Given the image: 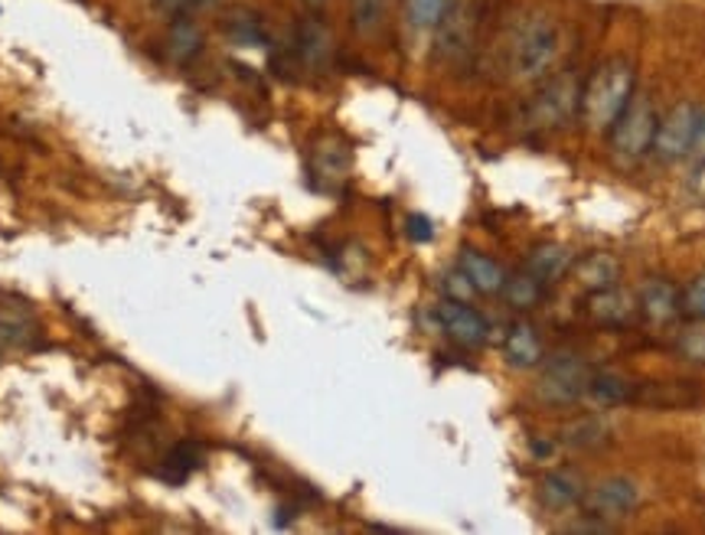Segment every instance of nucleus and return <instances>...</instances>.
<instances>
[{"instance_id":"21","label":"nucleus","mask_w":705,"mask_h":535,"mask_svg":"<svg viewBox=\"0 0 705 535\" xmlns=\"http://www.w3.org/2000/svg\"><path fill=\"white\" fill-rule=\"evenodd\" d=\"M448 7H451V0H405V20L411 30L428 33V30H438Z\"/></svg>"},{"instance_id":"22","label":"nucleus","mask_w":705,"mask_h":535,"mask_svg":"<svg viewBox=\"0 0 705 535\" xmlns=\"http://www.w3.org/2000/svg\"><path fill=\"white\" fill-rule=\"evenodd\" d=\"M167 47H170V56L177 62H190L202 47V33L200 27L187 17H180L173 27H170V37H167Z\"/></svg>"},{"instance_id":"6","label":"nucleus","mask_w":705,"mask_h":535,"mask_svg":"<svg viewBox=\"0 0 705 535\" xmlns=\"http://www.w3.org/2000/svg\"><path fill=\"white\" fill-rule=\"evenodd\" d=\"M696 118H699L696 101H676L666 115H659L651 157H656L659 164H683L696 131Z\"/></svg>"},{"instance_id":"29","label":"nucleus","mask_w":705,"mask_h":535,"mask_svg":"<svg viewBox=\"0 0 705 535\" xmlns=\"http://www.w3.org/2000/svg\"><path fill=\"white\" fill-rule=\"evenodd\" d=\"M408 236H411L415 242H428V239H431V222H428L425 216H411V219H408Z\"/></svg>"},{"instance_id":"23","label":"nucleus","mask_w":705,"mask_h":535,"mask_svg":"<svg viewBox=\"0 0 705 535\" xmlns=\"http://www.w3.org/2000/svg\"><path fill=\"white\" fill-rule=\"evenodd\" d=\"M202 464V450L193 444V440H187V444H180L177 450H170V457L163 460V477L170 480V484H183L187 480V474L193 470V467H200Z\"/></svg>"},{"instance_id":"18","label":"nucleus","mask_w":705,"mask_h":535,"mask_svg":"<svg viewBox=\"0 0 705 535\" xmlns=\"http://www.w3.org/2000/svg\"><path fill=\"white\" fill-rule=\"evenodd\" d=\"M330 47H334V37L327 30V23L320 17H307L298 30V49H301L304 62L307 66H324L327 56H330Z\"/></svg>"},{"instance_id":"20","label":"nucleus","mask_w":705,"mask_h":535,"mask_svg":"<svg viewBox=\"0 0 705 535\" xmlns=\"http://www.w3.org/2000/svg\"><path fill=\"white\" fill-rule=\"evenodd\" d=\"M389 20V0H350V23L359 37H376Z\"/></svg>"},{"instance_id":"1","label":"nucleus","mask_w":705,"mask_h":535,"mask_svg":"<svg viewBox=\"0 0 705 535\" xmlns=\"http://www.w3.org/2000/svg\"><path fill=\"white\" fill-rule=\"evenodd\" d=\"M634 89H637V72H634L630 59L614 56V59L602 62L582 89V108H578L582 121L592 131H610V125L627 108Z\"/></svg>"},{"instance_id":"4","label":"nucleus","mask_w":705,"mask_h":535,"mask_svg":"<svg viewBox=\"0 0 705 535\" xmlns=\"http://www.w3.org/2000/svg\"><path fill=\"white\" fill-rule=\"evenodd\" d=\"M582 89L585 82L572 72V69H562V72H549L543 82H539V92L529 101V121L536 128H562L568 125L578 108H582Z\"/></svg>"},{"instance_id":"7","label":"nucleus","mask_w":705,"mask_h":535,"mask_svg":"<svg viewBox=\"0 0 705 535\" xmlns=\"http://www.w3.org/2000/svg\"><path fill=\"white\" fill-rule=\"evenodd\" d=\"M644 499V489L637 487L630 477H607L602 484L585 489L582 496V509H585V519H624L630 516Z\"/></svg>"},{"instance_id":"11","label":"nucleus","mask_w":705,"mask_h":535,"mask_svg":"<svg viewBox=\"0 0 705 535\" xmlns=\"http://www.w3.org/2000/svg\"><path fill=\"white\" fill-rule=\"evenodd\" d=\"M637 310L647 324L666 327L683 314V291L666 281V278H651L641 291H637Z\"/></svg>"},{"instance_id":"8","label":"nucleus","mask_w":705,"mask_h":535,"mask_svg":"<svg viewBox=\"0 0 705 535\" xmlns=\"http://www.w3.org/2000/svg\"><path fill=\"white\" fill-rule=\"evenodd\" d=\"M435 314H438V324L448 334V340L464 346V349H480L484 343L490 340V320L477 307H470L467 300L448 297V300L438 304Z\"/></svg>"},{"instance_id":"14","label":"nucleus","mask_w":705,"mask_h":535,"mask_svg":"<svg viewBox=\"0 0 705 535\" xmlns=\"http://www.w3.org/2000/svg\"><path fill=\"white\" fill-rule=\"evenodd\" d=\"M585 291H602V288H610V285H617V278H620V265H617V258L614 255H607V251H588V255H575V261H572V271H568Z\"/></svg>"},{"instance_id":"16","label":"nucleus","mask_w":705,"mask_h":535,"mask_svg":"<svg viewBox=\"0 0 705 535\" xmlns=\"http://www.w3.org/2000/svg\"><path fill=\"white\" fill-rule=\"evenodd\" d=\"M630 392H634V379H627L617 369H598L588 376L585 398L595 408H620V405H630Z\"/></svg>"},{"instance_id":"27","label":"nucleus","mask_w":705,"mask_h":535,"mask_svg":"<svg viewBox=\"0 0 705 535\" xmlns=\"http://www.w3.org/2000/svg\"><path fill=\"white\" fill-rule=\"evenodd\" d=\"M679 353L693 363H705V327H693L686 334H679Z\"/></svg>"},{"instance_id":"10","label":"nucleus","mask_w":705,"mask_h":535,"mask_svg":"<svg viewBox=\"0 0 705 535\" xmlns=\"http://www.w3.org/2000/svg\"><path fill=\"white\" fill-rule=\"evenodd\" d=\"M585 314H588L598 327H607V330L627 327V324H634V317L641 314V310H637V294H627L620 285H610V288H602V291H592L585 297Z\"/></svg>"},{"instance_id":"26","label":"nucleus","mask_w":705,"mask_h":535,"mask_svg":"<svg viewBox=\"0 0 705 535\" xmlns=\"http://www.w3.org/2000/svg\"><path fill=\"white\" fill-rule=\"evenodd\" d=\"M686 164H689V170L705 167V105H699V118H696V131H693V141L686 150Z\"/></svg>"},{"instance_id":"17","label":"nucleus","mask_w":705,"mask_h":535,"mask_svg":"<svg viewBox=\"0 0 705 535\" xmlns=\"http://www.w3.org/2000/svg\"><path fill=\"white\" fill-rule=\"evenodd\" d=\"M539 496H543V506L546 509H572V506H582V496H585V480L575 474V470H553L543 477L539 484Z\"/></svg>"},{"instance_id":"5","label":"nucleus","mask_w":705,"mask_h":535,"mask_svg":"<svg viewBox=\"0 0 705 535\" xmlns=\"http://www.w3.org/2000/svg\"><path fill=\"white\" fill-rule=\"evenodd\" d=\"M539 369L543 376L536 392L546 405H578L585 398L592 369L582 363L578 353H553V356L546 353Z\"/></svg>"},{"instance_id":"13","label":"nucleus","mask_w":705,"mask_h":535,"mask_svg":"<svg viewBox=\"0 0 705 535\" xmlns=\"http://www.w3.org/2000/svg\"><path fill=\"white\" fill-rule=\"evenodd\" d=\"M457 268L464 271V278L474 285L477 294H500L506 285V271L490 258L484 255L480 248H460V258H457Z\"/></svg>"},{"instance_id":"2","label":"nucleus","mask_w":705,"mask_h":535,"mask_svg":"<svg viewBox=\"0 0 705 535\" xmlns=\"http://www.w3.org/2000/svg\"><path fill=\"white\" fill-rule=\"evenodd\" d=\"M562 27L546 13H533L529 20L519 23L513 43H509V72L516 82L536 86L543 82L549 72H555L558 59H562Z\"/></svg>"},{"instance_id":"25","label":"nucleus","mask_w":705,"mask_h":535,"mask_svg":"<svg viewBox=\"0 0 705 535\" xmlns=\"http://www.w3.org/2000/svg\"><path fill=\"white\" fill-rule=\"evenodd\" d=\"M683 314H689L693 320L705 324V275L693 278V281L683 288Z\"/></svg>"},{"instance_id":"9","label":"nucleus","mask_w":705,"mask_h":535,"mask_svg":"<svg viewBox=\"0 0 705 535\" xmlns=\"http://www.w3.org/2000/svg\"><path fill=\"white\" fill-rule=\"evenodd\" d=\"M630 405L651 412H689L705 405V392L693 383H634Z\"/></svg>"},{"instance_id":"15","label":"nucleus","mask_w":705,"mask_h":535,"mask_svg":"<svg viewBox=\"0 0 705 535\" xmlns=\"http://www.w3.org/2000/svg\"><path fill=\"white\" fill-rule=\"evenodd\" d=\"M572 261H575V255H572L565 245L543 242L529 251V258H526V271H529L536 281H543V285L549 288V285L562 281V278L572 271Z\"/></svg>"},{"instance_id":"3","label":"nucleus","mask_w":705,"mask_h":535,"mask_svg":"<svg viewBox=\"0 0 705 535\" xmlns=\"http://www.w3.org/2000/svg\"><path fill=\"white\" fill-rule=\"evenodd\" d=\"M656 115L654 98L644 89H634V96L627 101V108L620 111V118L610 125L607 138H610V153L620 164H641L644 157H651L656 135Z\"/></svg>"},{"instance_id":"28","label":"nucleus","mask_w":705,"mask_h":535,"mask_svg":"<svg viewBox=\"0 0 705 535\" xmlns=\"http://www.w3.org/2000/svg\"><path fill=\"white\" fill-rule=\"evenodd\" d=\"M445 291H448V297H454V300H467L470 294H477L474 291V285L464 278V271H460V268H457L454 275H448V278H445Z\"/></svg>"},{"instance_id":"12","label":"nucleus","mask_w":705,"mask_h":535,"mask_svg":"<svg viewBox=\"0 0 705 535\" xmlns=\"http://www.w3.org/2000/svg\"><path fill=\"white\" fill-rule=\"evenodd\" d=\"M504 356L513 369H539L546 359V340L529 320H513L504 334Z\"/></svg>"},{"instance_id":"24","label":"nucleus","mask_w":705,"mask_h":535,"mask_svg":"<svg viewBox=\"0 0 705 535\" xmlns=\"http://www.w3.org/2000/svg\"><path fill=\"white\" fill-rule=\"evenodd\" d=\"M562 440H565L568 447H578V450L598 447V444L605 440V425H602L598 418H578V422H572V425L562 432Z\"/></svg>"},{"instance_id":"19","label":"nucleus","mask_w":705,"mask_h":535,"mask_svg":"<svg viewBox=\"0 0 705 535\" xmlns=\"http://www.w3.org/2000/svg\"><path fill=\"white\" fill-rule=\"evenodd\" d=\"M500 294H504L509 307H516V310H529V307H536V304L543 300L546 285H543V281H536V278L523 268V271H516V275H506V285Z\"/></svg>"},{"instance_id":"31","label":"nucleus","mask_w":705,"mask_h":535,"mask_svg":"<svg viewBox=\"0 0 705 535\" xmlns=\"http://www.w3.org/2000/svg\"><path fill=\"white\" fill-rule=\"evenodd\" d=\"M304 3H307V7H314V10H317V7H324V3H327V0H304Z\"/></svg>"},{"instance_id":"32","label":"nucleus","mask_w":705,"mask_h":535,"mask_svg":"<svg viewBox=\"0 0 705 535\" xmlns=\"http://www.w3.org/2000/svg\"><path fill=\"white\" fill-rule=\"evenodd\" d=\"M699 170H705V167H699ZM693 174H696V170H693Z\"/></svg>"},{"instance_id":"30","label":"nucleus","mask_w":705,"mask_h":535,"mask_svg":"<svg viewBox=\"0 0 705 535\" xmlns=\"http://www.w3.org/2000/svg\"><path fill=\"white\" fill-rule=\"evenodd\" d=\"M153 3H157L160 10H167V13H177V10H183L187 0H153Z\"/></svg>"}]
</instances>
